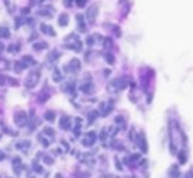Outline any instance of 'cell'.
I'll return each mask as SVG.
<instances>
[{
	"instance_id": "obj_2",
	"label": "cell",
	"mask_w": 193,
	"mask_h": 178,
	"mask_svg": "<svg viewBox=\"0 0 193 178\" xmlns=\"http://www.w3.org/2000/svg\"><path fill=\"white\" fill-rule=\"evenodd\" d=\"M39 74H41V70H39V68H36V70H33V72L27 75V79H26V87L27 89L34 87V86L38 84V81H39Z\"/></svg>"
},
{
	"instance_id": "obj_18",
	"label": "cell",
	"mask_w": 193,
	"mask_h": 178,
	"mask_svg": "<svg viewBox=\"0 0 193 178\" xmlns=\"http://www.w3.org/2000/svg\"><path fill=\"white\" fill-rule=\"evenodd\" d=\"M45 120H48V122L55 120V111H46V113H45Z\"/></svg>"
},
{
	"instance_id": "obj_9",
	"label": "cell",
	"mask_w": 193,
	"mask_h": 178,
	"mask_svg": "<svg viewBox=\"0 0 193 178\" xmlns=\"http://www.w3.org/2000/svg\"><path fill=\"white\" fill-rule=\"evenodd\" d=\"M139 147L142 149V152L147 151V146H145V135L144 134H139Z\"/></svg>"
},
{
	"instance_id": "obj_5",
	"label": "cell",
	"mask_w": 193,
	"mask_h": 178,
	"mask_svg": "<svg viewBox=\"0 0 193 178\" xmlns=\"http://www.w3.org/2000/svg\"><path fill=\"white\" fill-rule=\"evenodd\" d=\"M16 123H17L19 127L26 125V123H27V116H26V113H22V111H21V113H17V115H16Z\"/></svg>"
},
{
	"instance_id": "obj_1",
	"label": "cell",
	"mask_w": 193,
	"mask_h": 178,
	"mask_svg": "<svg viewBox=\"0 0 193 178\" xmlns=\"http://www.w3.org/2000/svg\"><path fill=\"white\" fill-rule=\"evenodd\" d=\"M65 45H67L70 50H73V52H82V41L79 40V36L75 34V33H73V34H70V36H67Z\"/></svg>"
},
{
	"instance_id": "obj_23",
	"label": "cell",
	"mask_w": 193,
	"mask_h": 178,
	"mask_svg": "<svg viewBox=\"0 0 193 178\" xmlns=\"http://www.w3.org/2000/svg\"><path fill=\"white\" fill-rule=\"evenodd\" d=\"M104 58H106V62H108V63H115V57H113L111 53H106Z\"/></svg>"
},
{
	"instance_id": "obj_27",
	"label": "cell",
	"mask_w": 193,
	"mask_h": 178,
	"mask_svg": "<svg viewBox=\"0 0 193 178\" xmlns=\"http://www.w3.org/2000/svg\"><path fill=\"white\" fill-rule=\"evenodd\" d=\"M45 134H46V135H50V137H53V134H55V132H53V129L46 127V129H45Z\"/></svg>"
},
{
	"instance_id": "obj_10",
	"label": "cell",
	"mask_w": 193,
	"mask_h": 178,
	"mask_svg": "<svg viewBox=\"0 0 193 178\" xmlns=\"http://www.w3.org/2000/svg\"><path fill=\"white\" fill-rule=\"evenodd\" d=\"M169 176L171 178H179V168H178V164L169 168Z\"/></svg>"
},
{
	"instance_id": "obj_32",
	"label": "cell",
	"mask_w": 193,
	"mask_h": 178,
	"mask_svg": "<svg viewBox=\"0 0 193 178\" xmlns=\"http://www.w3.org/2000/svg\"><path fill=\"white\" fill-rule=\"evenodd\" d=\"M2 50H4V45H2V43H0V52H2Z\"/></svg>"
},
{
	"instance_id": "obj_3",
	"label": "cell",
	"mask_w": 193,
	"mask_h": 178,
	"mask_svg": "<svg viewBox=\"0 0 193 178\" xmlns=\"http://www.w3.org/2000/svg\"><path fill=\"white\" fill-rule=\"evenodd\" d=\"M96 139H98V135H96V132H89L87 135H86V137L82 139V142H84V146H92Z\"/></svg>"
},
{
	"instance_id": "obj_24",
	"label": "cell",
	"mask_w": 193,
	"mask_h": 178,
	"mask_svg": "<svg viewBox=\"0 0 193 178\" xmlns=\"http://www.w3.org/2000/svg\"><path fill=\"white\" fill-rule=\"evenodd\" d=\"M183 163H186V152L185 151L179 152V164H183Z\"/></svg>"
},
{
	"instance_id": "obj_31",
	"label": "cell",
	"mask_w": 193,
	"mask_h": 178,
	"mask_svg": "<svg viewBox=\"0 0 193 178\" xmlns=\"http://www.w3.org/2000/svg\"><path fill=\"white\" fill-rule=\"evenodd\" d=\"M4 157H5V154H4V151H0V161H2Z\"/></svg>"
},
{
	"instance_id": "obj_16",
	"label": "cell",
	"mask_w": 193,
	"mask_h": 178,
	"mask_svg": "<svg viewBox=\"0 0 193 178\" xmlns=\"http://www.w3.org/2000/svg\"><path fill=\"white\" fill-rule=\"evenodd\" d=\"M48 48V45L45 41H38V43H34V50L36 52H39V50H46Z\"/></svg>"
},
{
	"instance_id": "obj_19",
	"label": "cell",
	"mask_w": 193,
	"mask_h": 178,
	"mask_svg": "<svg viewBox=\"0 0 193 178\" xmlns=\"http://www.w3.org/2000/svg\"><path fill=\"white\" fill-rule=\"evenodd\" d=\"M58 57H60V53L58 52H51L50 55H48V62H53V60H58Z\"/></svg>"
},
{
	"instance_id": "obj_30",
	"label": "cell",
	"mask_w": 193,
	"mask_h": 178,
	"mask_svg": "<svg viewBox=\"0 0 193 178\" xmlns=\"http://www.w3.org/2000/svg\"><path fill=\"white\" fill-rule=\"evenodd\" d=\"M72 4H73V0H65V5H67V7H70Z\"/></svg>"
},
{
	"instance_id": "obj_6",
	"label": "cell",
	"mask_w": 193,
	"mask_h": 178,
	"mask_svg": "<svg viewBox=\"0 0 193 178\" xmlns=\"http://www.w3.org/2000/svg\"><path fill=\"white\" fill-rule=\"evenodd\" d=\"M77 26H79V31H86V17L82 14H77Z\"/></svg>"
},
{
	"instance_id": "obj_11",
	"label": "cell",
	"mask_w": 193,
	"mask_h": 178,
	"mask_svg": "<svg viewBox=\"0 0 193 178\" xmlns=\"http://www.w3.org/2000/svg\"><path fill=\"white\" fill-rule=\"evenodd\" d=\"M60 127H62L63 130H68V129H70V118H68V116H63L62 120H60Z\"/></svg>"
},
{
	"instance_id": "obj_21",
	"label": "cell",
	"mask_w": 193,
	"mask_h": 178,
	"mask_svg": "<svg viewBox=\"0 0 193 178\" xmlns=\"http://www.w3.org/2000/svg\"><path fill=\"white\" fill-rule=\"evenodd\" d=\"M53 81H55V82H60V81H62V74L58 72V70H53Z\"/></svg>"
},
{
	"instance_id": "obj_20",
	"label": "cell",
	"mask_w": 193,
	"mask_h": 178,
	"mask_svg": "<svg viewBox=\"0 0 193 178\" xmlns=\"http://www.w3.org/2000/svg\"><path fill=\"white\" fill-rule=\"evenodd\" d=\"M98 116H99V111H91L89 113V123H92L94 118H98Z\"/></svg>"
},
{
	"instance_id": "obj_12",
	"label": "cell",
	"mask_w": 193,
	"mask_h": 178,
	"mask_svg": "<svg viewBox=\"0 0 193 178\" xmlns=\"http://www.w3.org/2000/svg\"><path fill=\"white\" fill-rule=\"evenodd\" d=\"M80 91H82V93H91V91H92V84H91L89 79L86 84H80Z\"/></svg>"
},
{
	"instance_id": "obj_17",
	"label": "cell",
	"mask_w": 193,
	"mask_h": 178,
	"mask_svg": "<svg viewBox=\"0 0 193 178\" xmlns=\"http://www.w3.org/2000/svg\"><path fill=\"white\" fill-rule=\"evenodd\" d=\"M29 144H31L29 141H22V142H19V144H17V147H19V149H22V151H27V149H29Z\"/></svg>"
},
{
	"instance_id": "obj_8",
	"label": "cell",
	"mask_w": 193,
	"mask_h": 178,
	"mask_svg": "<svg viewBox=\"0 0 193 178\" xmlns=\"http://www.w3.org/2000/svg\"><path fill=\"white\" fill-rule=\"evenodd\" d=\"M39 29H41V33H45V34H48V36H55V31H53L48 24H41V26H39Z\"/></svg>"
},
{
	"instance_id": "obj_26",
	"label": "cell",
	"mask_w": 193,
	"mask_h": 178,
	"mask_svg": "<svg viewBox=\"0 0 193 178\" xmlns=\"http://www.w3.org/2000/svg\"><path fill=\"white\" fill-rule=\"evenodd\" d=\"M65 91L67 93H73V84L70 82V84H65Z\"/></svg>"
},
{
	"instance_id": "obj_15",
	"label": "cell",
	"mask_w": 193,
	"mask_h": 178,
	"mask_svg": "<svg viewBox=\"0 0 193 178\" xmlns=\"http://www.w3.org/2000/svg\"><path fill=\"white\" fill-rule=\"evenodd\" d=\"M22 63H24L26 67H33V65H36V62H34V58H33V57H24V58H22Z\"/></svg>"
},
{
	"instance_id": "obj_14",
	"label": "cell",
	"mask_w": 193,
	"mask_h": 178,
	"mask_svg": "<svg viewBox=\"0 0 193 178\" xmlns=\"http://www.w3.org/2000/svg\"><path fill=\"white\" fill-rule=\"evenodd\" d=\"M58 24H60V26H67L68 24V14H60V17H58Z\"/></svg>"
},
{
	"instance_id": "obj_4",
	"label": "cell",
	"mask_w": 193,
	"mask_h": 178,
	"mask_svg": "<svg viewBox=\"0 0 193 178\" xmlns=\"http://www.w3.org/2000/svg\"><path fill=\"white\" fill-rule=\"evenodd\" d=\"M96 16H98V5H91V7H89V11H87V21L89 22H94Z\"/></svg>"
},
{
	"instance_id": "obj_28",
	"label": "cell",
	"mask_w": 193,
	"mask_h": 178,
	"mask_svg": "<svg viewBox=\"0 0 193 178\" xmlns=\"http://www.w3.org/2000/svg\"><path fill=\"white\" fill-rule=\"evenodd\" d=\"M86 4H87V0H77V5L79 7H84Z\"/></svg>"
},
{
	"instance_id": "obj_25",
	"label": "cell",
	"mask_w": 193,
	"mask_h": 178,
	"mask_svg": "<svg viewBox=\"0 0 193 178\" xmlns=\"http://www.w3.org/2000/svg\"><path fill=\"white\" fill-rule=\"evenodd\" d=\"M38 139H39V142H43V147H48V146H50V142H48V139H45V137H43L41 134H39V137H38Z\"/></svg>"
},
{
	"instance_id": "obj_22",
	"label": "cell",
	"mask_w": 193,
	"mask_h": 178,
	"mask_svg": "<svg viewBox=\"0 0 193 178\" xmlns=\"http://www.w3.org/2000/svg\"><path fill=\"white\" fill-rule=\"evenodd\" d=\"M7 50H9L11 53H17V52H19V45H17V43H16V45H11Z\"/></svg>"
},
{
	"instance_id": "obj_29",
	"label": "cell",
	"mask_w": 193,
	"mask_h": 178,
	"mask_svg": "<svg viewBox=\"0 0 193 178\" xmlns=\"http://www.w3.org/2000/svg\"><path fill=\"white\" fill-rule=\"evenodd\" d=\"M45 157H46V159H45V163H46V164H51V163H53V159H50L48 156H45Z\"/></svg>"
},
{
	"instance_id": "obj_7",
	"label": "cell",
	"mask_w": 193,
	"mask_h": 178,
	"mask_svg": "<svg viewBox=\"0 0 193 178\" xmlns=\"http://www.w3.org/2000/svg\"><path fill=\"white\" fill-rule=\"evenodd\" d=\"M111 110H113V105H111V103H110V105H106V103H101V115H103V116H106Z\"/></svg>"
},
{
	"instance_id": "obj_13",
	"label": "cell",
	"mask_w": 193,
	"mask_h": 178,
	"mask_svg": "<svg viewBox=\"0 0 193 178\" xmlns=\"http://www.w3.org/2000/svg\"><path fill=\"white\" fill-rule=\"evenodd\" d=\"M0 38H11V29L7 26H0Z\"/></svg>"
}]
</instances>
